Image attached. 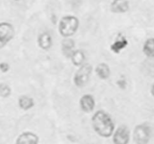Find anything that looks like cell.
I'll list each match as a JSON object with an SVG mask.
<instances>
[{
  "instance_id": "obj_1",
  "label": "cell",
  "mask_w": 154,
  "mask_h": 144,
  "mask_svg": "<svg viewBox=\"0 0 154 144\" xmlns=\"http://www.w3.org/2000/svg\"><path fill=\"white\" fill-rule=\"evenodd\" d=\"M91 122L94 131L99 136L109 137L113 133L114 123L110 116L104 111H97L91 118Z\"/></svg>"
},
{
  "instance_id": "obj_2",
  "label": "cell",
  "mask_w": 154,
  "mask_h": 144,
  "mask_svg": "<svg viewBox=\"0 0 154 144\" xmlns=\"http://www.w3.org/2000/svg\"><path fill=\"white\" fill-rule=\"evenodd\" d=\"M79 20L73 15L63 16L59 21L58 31L65 38L72 36L79 28Z\"/></svg>"
},
{
  "instance_id": "obj_3",
  "label": "cell",
  "mask_w": 154,
  "mask_h": 144,
  "mask_svg": "<svg viewBox=\"0 0 154 144\" xmlns=\"http://www.w3.org/2000/svg\"><path fill=\"white\" fill-rule=\"evenodd\" d=\"M151 137V129L147 124H140L135 127L133 139L136 144H147Z\"/></svg>"
},
{
  "instance_id": "obj_4",
  "label": "cell",
  "mask_w": 154,
  "mask_h": 144,
  "mask_svg": "<svg viewBox=\"0 0 154 144\" xmlns=\"http://www.w3.org/2000/svg\"><path fill=\"white\" fill-rule=\"evenodd\" d=\"M91 71H92V66L91 64L89 63L82 64L74 75L73 81L75 86L81 87L85 85L89 79Z\"/></svg>"
},
{
  "instance_id": "obj_5",
  "label": "cell",
  "mask_w": 154,
  "mask_h": 144,
  "mask_svg": "<svg viewBox=\"0 0 154 144\" xmlns=\"http://www.w3.org/2000/svg\"><path fill=\"white\" fill-rule=\"evenodd\" d=\"M14 28L8 22H0V48L5 47L14 36Z\"/></svg>"
},
{
  "instance_id": "obj_6",
  "label": "cell",
  "mask_w": 154,
  "mask_h": 144,
  "mask_svg": "<svg viewBox=\"0 0 154 144\" xmlns=\"http://www.w3.org/2000/svg\"><path fill=\"white\" fill-rule=\"evenodd\" d=\"M130 139V132L126 126L118 127L113 133L112 142L114 144H128Z\"/></svg>"
},
{
  "instance_id": "obj_7",
  "label": "cell",
  "mask_w": 154,
  "mask_h": 144,
  "mask_svg": "<svg viewBox=\"0 0 154 144\" xmlns=\"http://www.w3.org/2000/svg\"><path fill=\"white\" fill-rule=\"evenodd\" d=\"M128 0H112L110 3V11L115 14H123L129 10Z\"/></svg>"
},
{
  "instance_id": "obj_8",
  "label": "cell",
  "mask_w": 154,
  "mask_h": 144,
  "mask_svg": "<svg viewBox=\"0 0 154 144\" xmlns=\"http://www.w3.org/2000/svg\"><path fill=\"white\" fill-rule=\"evenodd\" d=\"M38 136L30 131L22 133L16 139L15 144H38Z\"/></svg>"
},
{
  "instance_id": "obj_9",
  "label": "cell",
  "mask_w": 154,
  "mask_h": 144,
  "mask_svg": "<svg viewBox=\"0 0 154 144\" xmlns=\"http://www.w3.org/2000/svg\"><path fill=\"white\" fill-rule=\"evenodd\" d=\"M80 107L85 112H91L94 110L95 106L94 97L91 94H85L80 98L79 100Z\"/></svg>"
},
{
  "instance_id": "obj_10",
  "label": "cell",
  "mask_w": 154,
  "mask_h": 144,
  "mask_svg": "<svg viewBox=\"0 0 154 144\" xmlns=\"http://www.w3.org/2000/svg\"><path fill=\"white\" fill-rule=\"evenodd\" d=\"M38 46L43 50H48L52 45V38L48 32H42L38 35Z\"/></svg>"
},
{
  "instance_id": "obj_11",
  "label": "cell",
  "mask_w": 154,
  "mask_h": 144,
  "mask_svg": "<svg viewBox=\"0 0 154 144\" xmlns=\"http://www.w3.org/2000/svg\"><path fill=\"white\" fill-rule=\"evenodd\" d=\"M127 45H128V40L125 38V37L122 36V35H119L115 42L111 44L110 49L112 52L118 54L122 49H124Z\"/></svg>"
},
{
  "instance_id": "obj_12",
  "label": "cell",
  "mask_w": 154,
  "mask_h": 144,
  "mask_svg": "<svg viewBox=\"0 0 154 144\" xmlns=\"http://www.w3.org/2000/svg\"><path fill=\"white\" fill-rule=\"evenodd\" d=\"M75 42L71 38H66L62 42V51L66 57H71L74 51Z\"/></svg>"
},
{
  "instance_id": "obj_13",
  "label": "cell",
  "mask_w": 154,
  "mask_h": 144,
  "mask_svg": "<svg viewBox=\"0 0 154 144\" xmlns=\"http://www.w3.org/2000/svg\"><path fill=\"white\" fill-rule=\"evenodd\" d=\"M142 72L146 75L154 77V57L148 58L142 63Z\"/></svg>"
},
{
  "instance_id": "obj_14",
  "label": "cell",
  "mask_w": 154,
  "mask_h": 144,
  "mask_svg": "<svg viewBox=\"0 0 154 144\" xmlns=\"http://www.w3.org/2000/svg\"><path fill=\"white\" fill-rule=\"evenodd\" d=\"M95 72L97 76L101 79H106L110 75V69L106 63H99L95 68Z\"/></svg>"
},
{
  "instance_id": "obj_15",
  "label": "cell",
  "mask_w": 154,
  "mask_h": 144,
  "mask_svg": "<svg viewBox=\"0 0 154 144\" xmlns=\"http://www.w3.org/2000/svg\"><path fill=\"white\" fill-rule=\"evenodd\" d=\"M143 52L148 58L154 57V38H149L143 45Z\"/></svg>"
},
{
  "instance_id": "obj_16",
  "label": "cell",
  "mask_w": 154,
  "mask_h": 144,
  "mask_svg": "<svg viewBox=\"0 0 154 144\" xmlns=\"http://www.w3.org/2000/svg\"><path fill=\"white\" fill-rule=\"evenodd\" d=\"M18 104L20 109H23V110H28L33 107L34 100L32 97H28L26 95H23L19 97Z\"/></svg>"
},
{
  "instance_id": "obj_17",
  "label": "cell",
  "mask_w": 154,
  "mask_h": 144,
  "mask_svg": "<svg viewBox=\"0 0 154 144\" xmlns=\"http://www.w3.org/2000/svg\"><path fill=\"white\" fill-rule=\"evenodd\" d=\"M70 58L72 63H73L75 66H82V65L83 64L84 60H85V54H84V53L82 52V51H80V50H76V51H73Z\"/></svg>"
},
{
  "instance_id": "obj_18",
  "label": "cell",
  "mask_w": 154,
  "mask_h": 144,
  "mask_svg": "<svg viewBox=\"0 0 154 144\" xmlns=\"http://www.w3.org/2000/svg\"><path fill=\"white\" fill-rule=\"evenodd\" d=\"M11 93V87L5 83H0V96L6 98L10 96Z\"/></svg>"
},
{
  "instance_id": "obj_19",
  "label": "cell",
  "mask_w": 154,
  "mask_h": 144,
  "mask_svg": "<svg viewBox=\"0 0 154 144\" xmlns=\"http://www.w3.org/2000/svg\"><path fill=\"white\" fill-rule=\"evenodd\" d=\"M9 65L7 63H0V70L2 71V72H7L8 70H9Z\"/></svg>"
},
{
  "instance_id": "obj_20",
  "label": "cell",
  "mask_w": 154,
  "mask_h": 144,
  "mask_svg": "<svg viewBox=\"0 0 154 144\" xmlns=\"http://www.w3.org/2000/svg\"><path fill=\"white\" fill-rule=\"evenodd\" d=\"M118 86H119L120 88L125 89L126 87V81L124 78H120V79L118 80L117 81Z\"/></svg>"
},
{
  "instance_id": "obj_21",
  "label": "cell",
  "mask_w": 154,
  "mask_h": 144,
  "mask_svg": "<svg viewBox=\"0 0 154 144\" xmlns=\"http://www.w3.org/2000/svg\"><path fill=\"white\" fill-rule=\"evenodd\" d=\"M150 92H151V94L152 95V97H154V84H152V87H151V90H150Z\"/></svg>"
},
{
  "instance_id": "obj_22",
  "label": "cell",
  "mask_w": 154,
  "mask_h": 144,
  "mask_svg": "<svg viewBox=\"0 0 154 144\" xmlns=\"http://www.w3.org/2000/svg\"><path fill=\"white\" fill-rule=\"evenodd\" d=\"M14 1H15V2H18V1H20V0H14Z\"/></svg>"
},
{
  "instance_id": "obj_23",
  "label": "cell",
  "mask_w": 154,
  "mask_h": 144,
  "mask_svg": "<svg viewBox=\"0 0 154 144\" xmlns=\"http://www.w3.org/2000/svg\"><path fill=\"white\" fill-rule=\"evenodd\" d=\"M91 144H94V143H91Z\"/></svg>"
}]
</instances>
